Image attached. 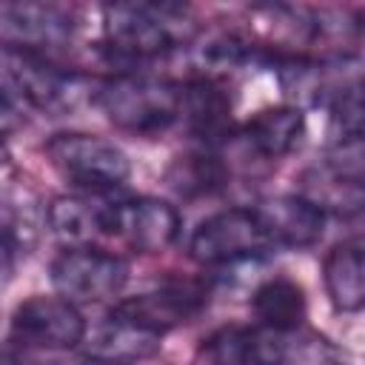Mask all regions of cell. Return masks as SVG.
I'll return each instance as SVG.
<instances>
[{"label":"cell","instance_id":"cell-12","mask_svg":"<svg viewBox=\"0 0 365 365\" xmlns=\"http://www.w3.org/2000/svg\"><path fill=\"white\" fill-rule=\"evenodd\" d=\"M302 137H305L302 108L294 103H282V106H271L248 117L240 128L231 131L225 143L240 145V151L251 163H279L282 157L297 151Z\"/></svg>","mask_w":365,"mask_h":365},{"label":"cell","instance_id":"cell-11","mask_svg":"<svg viewBox=\"0 0 365 365\" xmlns=\"http://www.w3.org/2000/svg\"><path fill=\"white\" fill-rule=\"evenodd\" d=\"M77 29V11L60 3H0V43L48 51L66 46Z\"/></svg>","mask_w":365,"mask_h":365},{"label":"cell","instance_id":"cell-2","mask_svg":"<svg viewBox=\"0 0 365 365\" xmlns=\"http://www.w3.org/2000/svg\"><path fill=\"white\" fill-rule=\"evenodd\" d=\"M197 17L171 3H111L103 6V46L111 57L140 63L165 57L197 37Z\"/></svg>","mask_w":365,"mask_h":365},{"label":"cell","instance_id":"cell-6","mask_svg":"<svg viewBox=\"0 0 365 365\" xmlns=\"http://www.w3.org/2000/svg\"><path fill=\"white\" fill-rule=\"evenodd\" d=\"M48 274L54 291L80 308L120 297L128 282V262L103 245H66L51 259Z\"/></svg>","mask_w":365,"mask_h":365},{"label":"cell","instance_id":"cell-4","mask_svg":"<svg viewBox=\"0 0 365 365\" xmlns=\"http://www.w3.org/2000/svg\"><path fill=\"white\" fill-rule=\"evenodd\" d=\"M51 168L83 194H111L131 177L128 154L97 134L60 131L43 145Z\"/></svg>","mask_w":365,"mask_h":365},{"label":"cell","instance_id":"cell-14","mask_svg":"<svg viewBox=\"0 0 365 365\" xmlns=\"http://www.w3.org/2000/svg\"><path fill=\"white\" fill-rule=\"evenodd\" d=\"M180 123L197 137L205 148H220L234 125H231V97L217 77H200L182 86V108Z\"/></svg>","mask_w":365,"mask_h":365},{"label":"cell","instance_id":"cell-8","mask_svg":"<svg viewBox=\"0 0 365 365\" xmlns=\"http://www.w3.org/2000/svg\"><path fill=\"white\" fill-rule=\"evenodd\" d=\"M83 339V311L60 294H34L23 299L9 322V342L23 351H71Z\"/></svg>","mask_w":365,"mask_h":365},{"label":"cell","instance_id":"cell-19","mask_svg":"<svg viewBox=\"0 0 365 365\" xmlns=\"http://www.w3.org/2000/svg\"><path fill=\"white\" fill-rule=\"evenodd\" d=\"M14 262H17V234H14L11 222L0 214V291L11 279Z\"/></svg>","mask_w":365,"mask_h":365},{"label":"cell","instance_id":"cell-9","mask_svg":"<svg viewBox=\"0 0 365 365\" xmlns=\"http://www.w3.org/2000/svg\"><path fill=\"white\" fill-rule=\"evenodd\" d=\"M182 231L180 211L160 197H111L106 211V240L137 254H163Z\"/></svg>","mask_w":365,"mask_h":365},{"label":"cell","instance_id":"cell-15","mask_svg":"<svg viewBox=\"0 0 365 365\" xmlns=\"http://www.w3.org/2000/svg\"><path fill=\"white\" fill-rule=\"evenodd\" d=\"M111 194H63L48 205V228L68 245H97L106 240V211Z\"/></svg>","mask_w":365,"mask_h":365},{"label":"cell","instance_id":"cell-7","mask_svg":"<svg viewBox=\"0 0 365 365\" xmlns=\"http://www.w3.org/2000/svg\"><path fill=\"white\" fill-rule=\"evenodd\" d=\"M271 251L274 248L265 228L251 205H231L205 217L188 240V257L202 268L237 265L245 259H259Z\"/></svg>","mask_w":365,"mask_h":365},{"label":"cell","instance_id":"cell-13","mask_svg":"<svg viewBox=\"0 0 365 365\" xmlns=\"http://www.w3.org/2000/svg\"><path fill=\"white\" fill-rule=\"evenodd\" d=\"M259 225L265 228V237L271 248H311L322 240L325 231V214L305 200L302 194H279V197H265L251 205Z\"/></svg>","mask_w":365,"mask_h":365},{"label":"cell","instance_id":"cell-3","mask_svg":"<svg viewBox=\"0 0 365 365\" xmlns=\"http://www.w3.org/2000/svg\"><path fill=\"white\" fill-rule=\"evenodd\" d=\"M91 100L114 128L134 137H160L180 123L182 83L114 74L94 88Z\"/></svg>","mask_w":365,"mask_h":365},{"label":"cell","instance_id":"cell-20","mask_svg":"<svg viewBox=\"0 0 365 365\" xmlns=\"http://www.w3.org/2000/svg\"><path fill=\"white\" fill-rule=\"evenodd\" d=\"M20 125H23V111H20L11 100H6V97L0 94V143H3L6 137H11Z\"/></svg>","mask_w":365,"mask_h":365},{"label":"cell","instance_id":"cell-10","mask_svg":"<svg viewBox=\"0 0 365 365\" xmlns=\"http://www.w3.org/2000/svg\"><path fill=\"white\" fill-rule=\"evenodd\" d=\"M208 294L202 279H168L151 291L114 302L108 314L163 339L168 331L200 317L208 305Z\"/></svg>","mask_w":365,"mask_h":365},{"label":"cell","instance_id":"cell-1","mask_svg":"<svg viewBox=\"0 0 365 365\" xmlns=\"http://www.w3.org/2000/svg\"><path fill=\"white\" fill-rule=\"evenodd\" d=\"M202 356L208 365H351L345 348L308 325L222 328L205 339Z\"/></svg>","mask_w":365,"mask_h":365},{"label":"cell","instance_id":"cell-17","mask_svg":"<svg viewBox=\"0 0 365 365\" xmlns=\"http://www.w3.org/2000/svg\"><path fill=\"white\" fill-rule=\"evenodd\" d=\"M163 339L114 317L106 314L103 325L97 328L91 345H88V356L103 359V362H117V365H137L148 356H154L160 351Z\"/></svg>","mask_w":365,"mask_h":365},{"label":"cell","instance_id":"cell-5","mask_svg":"<svg viewBox=\"0 0 365 365\" xmlns=\"http://www.w3.org/2000/svg\"><path fill=\"white\" fill-rule=\"evenodd\" d=\"M0 94L20 111H63L77 97V77L43 51L0 43Z\"/></svg>","mask_w":365,"mask_h":365},{"label":"cell","instance_id":"cell-16","mask_svg":"<svg viewBox=\"0 0 365 365\" xmlns=\"http://www.w3.org/2000/svg\"><path fill=\"white\" fill-rule=\"evenodd\" d=\"M322 282L331 305L339 314H356L365 305V265L362 240L351 237L336 242L322 259Z\"/></svg>","mask_w":365,"mask_h":365},{"label":"cell","instance_id":"cell-18","mask_svg":"<svg viewBox=\"0 0 365 365\" xmlns=\"http://www.w3.org/2000/svg\"><path fill=\"white\" fill-rule=\"evenodd\" d=\"M251 311L257 325L265 328H297L305 325L308 299L297 279L291 277H271L259 282L251 294Z\"/></svg>","mask_w":365,"mask_h":365}]
</instances>
